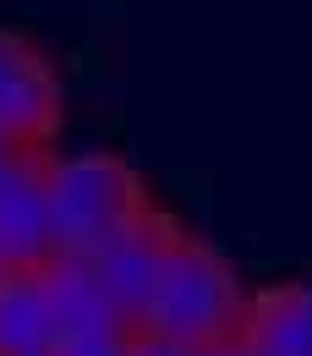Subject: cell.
<instances>
[{
  "label": "cell",
  "mask_w": 312,
  "mask_h": 356,
  "mask_svg": "<svg viewBox=\"0 0 312 356\" xmlns=\"http://www.w3.org/2000/svg\"><path fill=\"white\" fill-rule=\"evenodd\" d=\"M241 323H247V296H241L230 264L208 241L181 230L170 258H165V274H159V291H154L142 329L176 340L186 351H203V346H236Z\"/></svg>",
  "instance_id": "6da1fadb"
},
{
  "label": "cell",
  "mask_w": 312,
  "mask_h": 356,
  "mask_svg": "<svg viewBox=\"0 0 312 356\" xmlns=\"http://www.w3.org/2000/svg\"><path fill=\"white\" fill-rule=\"evenodd\" d=\"M148 209L137 176L110 154H66L49 165V214H55V252L93 258L126 220Z\"/></svg>",
  "instance_id": "7a4b0ae2"
},
{
  "label": "cell",
  "mask_w": 312,
  "mask_h": 356,
  "mask_svg": "<svg viewBox=\"0 0 312 356\" xmlns=\"http://www.w3.org/2000/svg\"><path fill=\"white\" fill-rule=\"evenodd\" d=\"M176 236H181V225L165 220V214L148 203L137 220H126L88 258L93 274H99L104 291H110V302L121 307V318H126L132 334L148 323V307H154V291H159V274H165V258H170Z\"/></svg>",
  "instance_id": "3957f363"
},
{
  "label": "cell",
  "mask_w": 312,
  "mask_h": 356,
  "mask_svg": "<svg viewBox=\"0 0 312 356\" xmlns=\"http://www.w3.org/2000/svg\"><path fill=\"white\" fill-rule=\"evenodd\" d=\"M49 148H22L0 165V264L44 268L55 258V214H49Z\"/></svg>",
  "instance_id": "277c9868"
},
{
  "label": "cell",
  "mask_w": 312,
  "mask_h": 356,
  "mask_svg": "<svg viewBox=\"0 0 312 356\" xmlns=\"http://www.w3.org/2000/svg\"><path fill=\"white\" fill-rule=\"evenodd\" d=\"M60 127V93L49 66L0 28V132H11L22 148H49Z\"/></svg>",
  "instance_id": "5b68a950"
},
{
  "label": "cell",
  "mask_w": 312,
  "mask_h": 356,
  "mask_svg": "<svg viewBox=\"0 0 312 356\" xmlns=\"http://www.w3.org/2000/svg\"><path fill=\"white\" fill-rule=\"evenodd\" d=\"M39 280H44V302H49V318H55L60 346H72V340H110V334H132V329H126V318H121V307L110 302V291H104V280L93 274L88 258L55 252V258L39 268Z\"/></svg>",
  "instance_id": "8992f818"
},
{
  "label": "cell",
  "mask_w": 312,
  "mask_h": 356,
  "mask_svg": "<svg viewBox=\"0 0 312 356\" xmlns=\"http://www.w3.org/2000/svg\"><path fill=\"white\" fill-rule=\"evenodd\" d=\"M60 334L44 302L39 268H6L0 274V356H55Z\"/></svg>",
  "instance_id": "52a82bcc"
},
{
  "label": "cell",
  "mask_w": 312,
  "mask_h": 356,
  "mask_svg": "<svg viewBox=\"0 0 312 356\" xmlns=\"http://www.w3.org/2000/svg\"><path fill=\"white\" fill-rule=\"evenodd\" d=\"M241 346L258 356H312V285H274L247 302Z\"/></svg>",
  "instance_id": "ba28073f"
},
{
  "label": "cell",
  "mask_w": 312,
  "mask_h": 356,
  "mask_svg": "<svg viewBox=\"0 0 312 356\" xmlns=\"http://www.w3.org/2000/svg\"><path fill=\"white\" fill-rule=\"evenodd\" d=\"M132 351V334H110V340H72L55 356H126Z\"/></svg>",
  "instance_id": "9c48e42d"
},
{
  "label": "cell",
  "mask_w": 312,
  "mask_h": 356,
  "mask_svg": "<svg viewBox=\"0 0 312 356\" xmlns=\"http://www.w3.org/2000/svg\"><path fill=\"white\" fill-rule=\"evenodd\" d=\"M126 356H192L186 346H176V340H165V334H148V329H137L132 334V351Z\"/></svg>",
  "instance_id": "30bf717a"
},
{
  "label": "cell",
  "mask_w": 312,
  "mask_h": 356,
  "mask_svg": "<svg viewBox=\"0 0 312 356\" xmlns=\"http://www.w3.org/2000/svg\"><path fill=\"white\" fill-rule=\"evenodd\" d=\"M17 154H22V143H17V137H11V132H0V165H11Z\"/></svg>",
  "instance_id": "8fae6325"
},
{
  "label": "cell",
  "mask_w": 312,
  "mask_h": 356,
  "mask_svg": "<svg viewBox=\"0 0 312 356\" xmlns=\"http://www.w3.org/2000/svg\"><path fill=\"white\" fill-rule=\"evenodd\" d=\"M224 356H258V351H252V346H241V340H236V346H230V351H224Z\"/></svg>",
  "instance_id": "7c38bea8"
},
{
  "label": "cell",
  "mask_w": 312,
  "mask_h": 356,
  "mask_svg": "<svg viewBox=\"0 0 312 356\" xmlns=\"http://www.w3.org/2000/svg\"><path fill=\"white\" fill-rule=\"evenodd\" d=\"M230 346H203V351H192V356H224Z\"/></svg>",
  "instance_id": "4fadbf2b"
},
{
  "label": "cell",
  "mask_w": 312,
  "mask_h": 356,
  "mask_svg": "<svg viewBox=\"0 0 312 356\" xmlns=\"http://www.w3.org/2000/svg\"><path fill=\"white\" fill-rule=\"evenodd\" d=\"M0 274H6V264H0Z\"/></svg>",
  "instance_id": "5bb4252c"
}]
</instances>
